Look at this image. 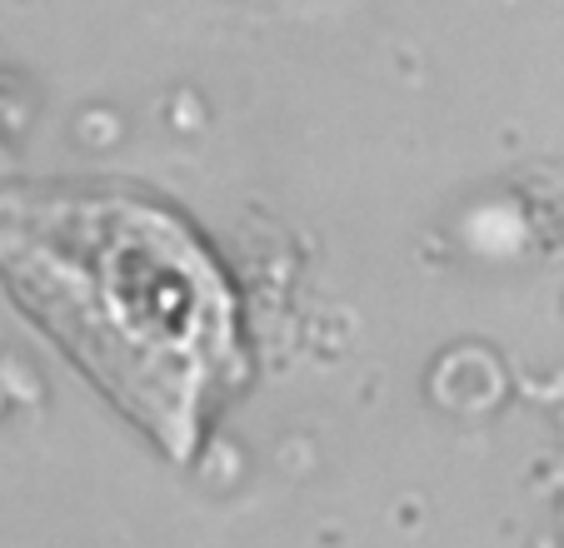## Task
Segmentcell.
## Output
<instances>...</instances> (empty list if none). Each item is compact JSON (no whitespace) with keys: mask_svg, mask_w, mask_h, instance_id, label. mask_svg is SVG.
<instances>
[{"mask_svg":"<svg viewBox=\"0 0 564 548\" xmlns=\"http://www.w3.org/2000/svg\"><path fill=\"white\" fill-rule=\"evenodd\" d=\"M0 260L45 329L171 453L235 374V299L191 230L140 200H0Z\"/></svg>","mask_w":564,"mask_h":548,"instance_id":"6da1fadb","label":"cell"}]
</instances>
